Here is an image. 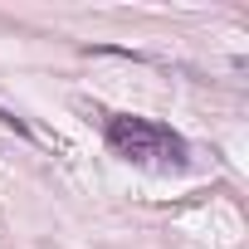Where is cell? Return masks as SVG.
Returning a JSON list of instances; mask_svg holds the SVG:
<instances>
[{
  "label": "cell",
  "mask_w": 249,
  "mask_h": 249,
  "mask_svg": "<svg viewBox=\"0 0 249 249\" xmlns=\"http://www.w3.org/2000/svg\"><path fill=\"white\" fill-rule=\"evenodd\" d=\"M103 142L112 157H122L137 171H186L191 166V142L157 117L137 112H103Z\"/></svg>",
  "instance_id": "cell-1"
}]
</instances>
